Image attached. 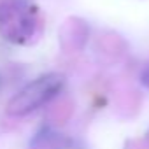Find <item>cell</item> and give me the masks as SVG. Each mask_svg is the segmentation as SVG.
<instances>
[{"mask_svg":"<svg viewBox=\"0 0 149 149\" xmlns=\"http://www.w3.org/2000/svg\"><path fill=\"white\" fill-rule=\"evenodd\" d=\"M42 32L39 7L30 0L0 2V35L16 46L33 44Z\"/></svg>","mask_w":149,"mask_h":149,"instance_id":"cell-1","label":"cell"},{"mask_svg":"<svg viewBox=\"0 0 149 149\" xmlns=\"http://www.w3.org/2000/svg\"><path fill=\"white\" fill-rule=\"evenodd\" d=\"M67 77L60 72H47L25 84L6 105V112L13 118H21L35 112L60 95Z\"/></svg>","mask_w":149,"mask_h":149,"instance_id":"cell-2","label":"cell"},{"mask_svg":"<svg viewBox=\"0 0 149 149\" xmlns=\"http://www.w3.org/2000/svg\"><path fill=\"white\" fill-rule=\"evenodd\" d=\"M140 83H142V86H146L149 90V65L144 67V70L140 72Z\"/></svg>","mask_w":149,"mask_h":149,"instance_id":"cell-3","label":"cell"},{"mask_svg":"<svg viewBox=\"0 0 149 149\" xmlns=\"http://www.w3.org/2000/svg\"><path fill=\"white\" fill-rule=\"evenodd\" d=\"M0 84H2V79H0Z\"/></svg>","mask_w":149,"mask_h":149,"instance_id":"cell-4","label":"cell"}]
</instances>
